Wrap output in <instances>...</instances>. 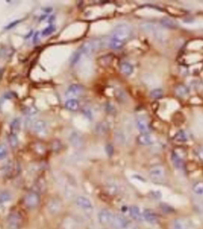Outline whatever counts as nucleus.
<instances>
[{
    "label": "nucleus",
    "mask_w": 203,
    "mask_h": 229,
    "mask_svg": "<svg viewBox=\"0 0 203 229\" xmlns=\"http://www.w3.org/2000/svg\"><path fill=\"white\" fill-rule=\"evenodd\" d=\"M131 35L130 26L125 23L118 24L114 28L109 41L110 48L118 49L123 47Z\"/></svg>",
    "instance_id": "1"
},
{
    "label": "nucleus",
    "mask_w": 203,
    "mask_h": 229,
    "mask_svg": "<svg viewBox=\"0 0 203 229\" xmlns=\"http://www.w3.org/2000/svg\"><path fill=\"white\" fill-rule=\"evenodd\" d=\"M100 47V42L97 40L89 41L83 44L72 55L70 59L71 64H77L83 57L89 56L95 52Z\"/></svg>",
    "instance_id": "2"
},
{
    "label": "nucleus",
    "mask_w": 203,
    "mask_h": 229,
    "mask_svg": "<svg viewBox=\"0 0 203 229\" xmlns=\"http://www.w3.org/2000/svg\"><path fill=\"white\" fill-rule=\"evenodd\" d=\"M142 29L147 33L152 35L160 43H165L168 39V32L160 27L152 23H144Z\"/></svg>",
    "instance_id": "3"
},
{
    "label": "nucleus",
    "mask_w": 203,
    "mask_h": 229,
    "mask_svg": "<svg viewBox=\"0 0 203 229\" xmlns=\"http://www.w3.org/2000/svg\"><path fill=\"white\" fill-rule=\"evenodd\" d=\"M112 226L115 229H136L135 225L122 214H115Z\"/></svg>",
    "instance_id": "4"
},
{
    "label": "nucleus",
    "mask_w": 203,
    "mask_h": 229,
    "mask_svg": "<svg viewBox=\"0 0 203 229\" xmlns=\"http://www.w3.org/2000/svg\"><path fill=\"white\" fill-rule=\"evenodd\" d=\"M40 198L36 192H31L28 193L24 198V204L26 207L30 210L36 208L40 204Z\"/></svg>",
    "instance_id": "5"
},
{
    "label": "nucleus",
    "mask_w": 203,
    "mask_h": 229,
    "mask_svg": "<svg viewBox=\"0 0 203 229\" xmlns=\"http://www.w3.org/2000/svg\"><path fill=\"white\" fill-rule=\"evenodd\" d=\"M77 206L87 214H91L93 211V206L91 201L85 196H79L76 199Z\"/></svg>",
    "instance_id": "6"
},
{
    "label": "nucleus",
    "mask_w": 203,
    "mask_h": 229,
    "mask_svg": "<svg viewBox=\"0 0 203 229\" xmlns=\"http://www.w3.org/2000/svg\"><path fill=\"white\" fill-rule=\"evenodd\" d=\"M23 224L21 216L17 213H10L7 218V225L9 229H20Z\"/></svg>",
    "instance_id": "7"
},
{
    "label": "nucleus",
    "mask_w": 203,
    "mask_h": 229,
    "mask_svg": "<svg viewBox=\"0 0 203 229\" xmlns=\"http://www.w3.org/2000/svg\"><path fill=\"white\" fill-rule=\"evenodd\" d=\"M115 214L107 209H103L98 214V219L102 225L104 226H112Z\"/></svg>",
    "instance_id": "8"
},
{
    "label": "nucleus",
    "mask_w": 203,
    "mask_h": 229,
    "mask_svg": "<svg viewBox=\"0 0 203 229\" xmlns=\"http://www.w3.org/2000/svg\"><path fill=\"white\" fill-rule=\"evenodd\" d=\"M71 145L76 149H81L84 146L85 139L83 135L78 131H73L69 137Z\"/></svg>",
    "instance_id": "9"
},
{
    "label": "nucleus",
    "mask_w": 203,
    "mask_h": 229,
    "mask_svg": "<svg viewBox=\"0 0 203 229\" xmlns=\"http://www.w3.org/2000/svg\"><path fill=\"white\" fill-rule=\"evenodd\" d=\"M83 87L79 84L71 85L65 92V97L69 99H76V97L81 95L83 92Z\"/></svg>",
    "instance_id": "10"
},
{
    "label": "nucleus",
    "mask_w": 203,
    "mask_h": 229,
    "mask_svg": "<svg viewBox=\"0 0 203 229\" xmlns=\"http://www.w3.org/2000/svg\"><path fill=\"white\" fill-rule=\"evenodd\" d=\"M149 173L152 179L154 180H160L164 178L165 176V170L162 165H155L150 169Z\"/></svg>",
    "instance_id": "11"
},
{
    "label": "nucleus",
    "mask_w": 203,
    "mask_h": 229,
    "mask_svg": "<svg viewBox=\"0 0 203 229\" xmlns=\"http://www.w3.org/2000/svg\"><path fill=\"white\" fill-rule=\"evenodd\" d=\"M48 210L51 214H58L63 209V203L58 198L51 199L48 204Z\"/></svg>",
    "instance_id": "12"
},
{
    "label": "nucleus",
    "mask_w": 203,
    "mask_h": 229,
    "mask_svg": "<svg viewBox=\"0 0 203 229\" xmlns=\"http://www.w3.org/2000/svg\"><path fill=\"white\" fill-rule=\"evenodd\" d=\"M138 142L143 146H149L153 145L156 142V138L153 135L147 133H141L137 138Z\"/></svg>",
    "instance_id": "13"
},
{
    "label": "nucleus",
    "mask_w": 203,
    "mask_h": 229,
    "mask_svg": "<svg viewBox=\"0 0 203 229\" xmlns=\"http://www.w3.org/2000/svg\"><path fill=\"white\" fill-rule=\"evenodd\" d=\"M144 220L149 223L155 224L158 222V216L157 214L152 210L146 209L143 213Z\"/></svg>",
    "instance_id": "14"
},
{
    "label": "nucleus",
    "mask_w": 203,
    "mask_h": 229,
    "mask_svg": "<svg viewBox=\"0 0 203 229\" xmlns=\"http://www.w3.org/2000/svg\"><path fill=\"white\" fill-rule=\"evenodd\" d=\"M32 129L37 134L43 135L46 132V124L43 120H36L32 124Z\"/></svg>",
    "instance_id": "15"
},
{
    "label": "nucleus",
    "mask_w": 203,
    "mask_h": 229,
    "mask_svg": "<svg viewBox=\"0 0 203 229\" xmlns=\"http://www.w3.org/2000/svg\"><path fill=\"white\" fill-rule=\"evenodd\" d=\"M137 127L138 131L141 133H147L150 131V126L148 121L146 118L142 117H140L136 121Z\"/></svg>",
    "instance_id": "16"
},
{
    "label": "nucleus",
    "mask_w": 203,
    "mask_h": 229,
    "mask_svg": "<svg viewBox=\"0 0 203 229\" xmlns=\"http://www.w3.org/2000/svg\"><path fill=\"white\" fill-rule=\"evenodd\" d=\"M129 215L133 220L138 222H141L143 221L144 219L143 213L141 212L140 208L138 207L135 205L131 206L129 207Z\"/></svg>",
    "instance_id": "17"
},
{
    "label": "nucleus",
    "mask_w": 203,
    "mask_h": 229,
    "mask_svg": "<svg viewBox=\"0 0 203 229\" xmlns=\"http://www.w3.org/2000/svg\"><path fill=\"white\" fill-rule=\"evenodd\" d=\"M119 67L121 72L126 76L131 75L134 72L133 66L127 62H123L121 63Z\"/></svg>",
    "instance_id": "18"
},
{
    "label": "nucleus",
    "mask_w": 203,
    "mask_h": 229,
    "mask_svg": "<svg viewBox=\"0 0 203 229\" xmlns=\"http://www.w3.org/2000/svg\"><path fill=\"white\" fill-rule=\"evenodd\" d=\"M65 107L67 110L74 112L79 109L80 107V103L76 99H69L66 101Z\"/></svg>",
    "instance_id": "19"
},
{
    "label": "nucleus",
    "mask_w": 203,
    "mask_h": 229,
    "mask_svg": "<svg viewBox=\"0 0 203 229\" xmlns=\"http://www.w3.org/2000/svg\"><path fill=\"white\" fill-rule=\"evenodd\" d=\"M172 161L174 165L177 168H182L183 167L184 161H183L182 157L179 155L176 152H173L172 154Z\"/></svg>",
    "instance_id": "20"
},
{
    "label": "nucleus",
    "mask_w": 203,
    "mask_h": 229,
    "mask_svg": "<svg viewBox=\"0 0 203 229\" xmlns=\"http://www.w3.org/2000/svg\"><path fill=\"white\" fill-rule=\"evenodd\" d=\"M172 229H188V225L184 220L177 219L173 223Z\"/></svg>",
    "instance_id": "21"
},
{
    "label": "nucleus",
    "mask_w": 203,
    "mask_h": 229,
    "mask_svg": "<svg viewBox=\"0 0 203 229\" xmlns=\"http://www.w3.org/2000/svg\"><path fill=\"white\" fill-rule=\"evenodd\" d=\"M12 198V196L10 191L3 190L0 191V204H4L10 201Z\"/></svg>",
    "instance_id": "22"
},
{
    "label": "nucleus",
    "mask_w": 203,
    "mask_h": 229,
    "mask_svg": "<svg viewBox=\"0 0 203 229\" xmlns=\"http://www.w3.org/2000/svg\"><path fill=\"white\" fill-rule=\"evenodd\" d=\"M161 23L162 25L167 28L170 29H174L177 27V23L173 21L172 20L168 18H163L161 21Z\"/></svg>",
    "instance_id": "23"
},
{
    "label": "nucleus",
    "mask_w": 203,
    "mask_h": 229,
    "mask_svg": "<svg viewBox=\"0 0 203 229\" xmlns=\"http://www.w3.org/2000/svg\"><path fill=\"white\" fill-rule=\"evenodd\" d=\"M115 139L116 142L119 145H123L125 142V136L124 133L120 130L115 132Z\"/></svg>",
    "instance_id": "24"
},
{
    "label": "nucleus",
    "mask_w": 203,
    "mask_h": 229,
    "mask_svg": "<svg viewBox=\"0 0 203 229\" xmlns=\"http://www.w3.org/2000/svg\"><path fill=\"white\" fill-rule=\"evenodd\" d=\"M193 192L197 195H203V182H198L193 186Z\"/></svg>",
    "instance_id": "25"
},
{
    "label": "nucleus",
    "mask_w": 203,
    "mask_h": 229,
    "mask_svg": "<svg viewBox=\"0 0 203 229\" xmlns=\"http://www.w3.org/2000/svg\"><path fill=\"white\" fill-rule=\"evenodd\" d=\"M8 153V147L5 143L0 144V160L7 157Z\"/></svg>",
    "instance_id": "26"
},
{
    "label": "nucleus",
    "mask_w": 203,
    "mask_h": 229,
    "mask_svg": "<svg viewBox=\"0 0 203 229\" xmlns=\"http://www.w3.org/2000/svg\"><path fill=\"white\" fill-rule=\"evenodd\" d=\"M150 95L153 99H159L163 96V91L161 89H154L150 92Z\"/></svg>",
    "instance_id": "27"
},
{
    "label": "nucleus",
    "mask_w": 203,
    "mask_h": 229,
    "mask_svg": "<svg viewBox=\"0 0 203 229\" xmlns=\"http://www.w3.org/2000/svg\"><path fill=\"white\" fill-rule=\"evenodd\" d=\"M8 141L12 148H15L18 145V140L15 133H12L9 136Z\"/></svg>",
    "instance_id": "28"
},
{
    "label": "nucleus",
    "mask_w": 203,
    "mask_h": 229,
    "mask_svg": "<svg viewBox=\"0 0 203 229\" xmlns=\"http://www.w3.org/2000/svg\"><path fill=\"white\" fill-rule=\"evenodd\" d=\"M175 140L180 142H184L187 140V136L184 131H179L175 137Z\"/></svg>",
    "instance_id": "29"
},
{
    "label": "nucleus",
    "mask_w": 203,
    "mask_h": 229,
    "mask_svg": "<svg viewBox=\"0 0 203 229\" xmlns=\"http://www.w3.org/2000/svg\"><path fill=\"white\" fill-rule=\"evenodd\" d=\"M176 92L178 94V95H179V97H185L187 95L188 91L187 88H185V86H179L177 88Z\"/></svg>",
    "instance_id": "30"
},
{
    "label": "nucleus",
    "mask_w": 203,
    "mask_h": 229,
    "mask_svg": "<svg viewBox=\"0 0 203 229\" xmlns=\"http://www.w3.org/2000/svg\"><path fill=\"white\" fill-rule=\"evenodd\" d=\"M20 121L19 119H15L11 123V128L12 131H13V133L18 131L20 129Z\"/></svg>",
    "instance_id": "31"
},
{
    "label": "nucleus",
    "mask_w": 203,
    "mask_h": 229,
    "mask_svg": "<svg viewBox=\"0 0 203 229\" xmlns=\"http://www.w3.org/2000/svg\"><path fill=\"white\" fill-rule=\"evenodd\" d=\"M55 27L54 25L52 24H51L49 25L48 27H46L42 32V35L43 36H48L49 35H51V33H52L54 31H55Z\"/></svg>",
    "instance_id": "32"
},
{
    "label": "nucleus",
    "mask_w": 203,
    "mask_h": 229,
    "mask_svg": "<svg viewBox=\"0 0 203 229\" xmlns=\"http://www.w3.org/2000/svg\"><path fill=\"white\" fill-rule=\"evenodd\" d=\"M24 112H25L26 114L29 115H33L36 114V113L38 112V110L35 107L31 106V107H27L25 109Z\"/></svg>",
    "instance_id": "33"
},
{
    "label": "nucleus",
    "mask_w": 203,
    "mask_h": 229,
    "mask_svg": "<svg viewBox=\"0 0 203 229\" xmlns=\"http://www.w3.org/2000/svg\"><path fill=\"white\" fill-rule=\"evenodd\" d=\"M97 130H98V133H104L106 132V130L107 129V126L106 125H104V124H99L98 127H96Z\"/></svg>",
    "instance_id": "34"
},
{
    "label": "nucleus",
    "mask_w": 203,
    "mask_h": 229,
    "mask_svg": "<svg viewBox=\"0 0 203 229\" xmlns=\"http://www.w3.org/2000/svg\"><path fill=\"white\" fill-rule=\"evenodd\" d=\"M106 152L107 153V154L110 156L112 155L113 152V148L112 145H108L106 147Z\"/></svg>",
    "instance_id": "35"
},
{
    "label": "nucleus",
    "mask_w": 203,
    "mask_h": 229,
    "mask_svg": "<svg viewBox=\"0 0 203 229\" xmlns=\"http://www.w3.org/2000/svg\"><path fill=\"white\" fill-rule=\"evenodd\" d=\"M20 21H21V20H15V21H14L11 23L10 24H9L6 27V29H11V28H12L13 27L15 26L16 24H17L18 23H19Z\"/></svg>",
    "instance_id": "36"
},
{
    "label": "nucleus",
    "mask_w": 203,
    "mask_h": 229,
    "mask_svg": "<svg viewBox=\"0 0 203 229\" xmlns=\"http://www.w3.org/2000/svg\"><path fill=\"white\" fill-rule=\"evenodd\" d=\"M198 156L199 158L203 161V147H202L198 152Z\"/></svg>",
    "instance_id": "37"
},
{
    "label": "nucleus",
    "mask_w": 203,
    "mask_h": 229,
    "mask_svg": "<svg viewBox=\"0 0 203 229\" xmlns=\"http://www.w3.org/2000/svg\"><path fill=\"white\" fill-rule=\"evenodd\" d=\"M39 32H36L34 38H33V42L34 43H36L38 42L39 41Z\"/></svg>",
    "instance_id": "38"
}]
</instances>
